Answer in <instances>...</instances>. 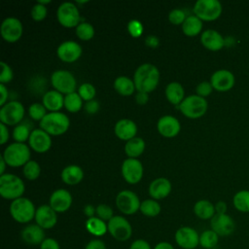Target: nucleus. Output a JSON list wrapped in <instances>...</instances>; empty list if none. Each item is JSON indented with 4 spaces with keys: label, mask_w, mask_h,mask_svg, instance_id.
<instances>
[{
    "label": "nucleus",
    "mask_w": 249,
    "mask_h": 249,
    "mask_svg": "<svg viewBox=\"0 0 249 249\" xmlns=\"http://www.w3.org/2000/svg\"><path fill=\"white\" fill-rule=\"evenodd\" d=\"M160 81L159 69L151 63H143L134 72L133 82L137 91L149 93L153 91Z\"/></svg>",
    "instance_id": "obj_1"
},
{
    "label": "nucleus",
    "mask_w": 249,
    "mask_h": 249,
    "mask_svg": "<svg viewBox=\"0 0 249 249\" xmlns=\"http://www.w3.org/2000/svg\"><path fill=\"white\" fill-rule=\"evenodd\" d=\"M25 191L23 181L17 175L4 173L0 175V195L12 201L22 196Z\"/></svg>",
    "instance_id": "obj_2"
},
{
    "label": "nucleus",
    "mask_w": 249,
    "mask_h": 249,
    "mask_svg": "<svg viewBox=\"0 0 249 249\" xmlns=\"http://www.w3.org/2000/svg\"><path fill=\"white\" fill-rule=\"evenodd\" d=\"M69 125V118L61 112H50L40 122V128L50 135L63 134L67 131Z\"/></svg>",
    "instance_id": "obj_3"
},
{
    "label": "nucleus",
    "mask_w": 249,
    "mask_h": 249,
    "mask_svg": "<svg viewBox=\"0 0 249 249\" xmlns=\"http://www.w3.org/2000/svg\"><path fill=\"white\" fill-rule=\"evenodd\" d=\"M2 156L9 166H24L30 160V149L24 143L14 142L4 150Z\"/></svg>",
    "instance_id": "obj_4"
},
{
    "label": "nucleus",
    "mask_w": 249,
    "mask_h": 249,
    "mask_svg": "<svg viewBox=\"0 0 249 249\" xmlns=\"http://www.w3.org/2000/svg\"><path fill=\"white\" fill-rule=\"evenodd\" d=\"M36 208L33 202L27 197H19L10 204V214L12 218L20 224H27L35 218Z\"/></svg>",
    "instance_id": "obj_5"
},
{
    "label": "nucleus",
    "mask_w": 249,
    "mask_h": 249,
    "mask_svg": "<svg viewBox=\"0 0 249 249\" xmlns=\"http://www.w3.org/2000/svg\"><path fill=\"white\" fill-rule=\"evenodd\" d=\"M184 116L189 119H198L207 111V101L197 94H192L184 98L178 106Z\"/></svg>",
    "instance_id": "obj_6"
},
{
    "label": "nucleus",
    "mask_w": 249,
    "mask_h": 249,
    "mask_svg": "<svg viewBox=\"0 0 249 249\" xmlns=\"http://www.w3.org/2000/svg\"><path fill=\"white\" fill-rule=\"evenodd\" d=\"M222 4L218 0H197L194 6V13L201 20L217 19L222 14Z\"/></svg>",
    "instance_id": "obj_7"
},
{
    "label": "nucleus",
    "mask_w": 249,
    "mask_h": 249,
    "mask_svg": "<svg viewBox=\"0 0 249 249\" xmlns=\"http://www.w3.org/2000/svg\"><path fill=\"white\" fill-rule=\"evenodd\" d=\"M51 83L53 89L60 93L69 94L75 92L77 88V82L74 75L67 70H55L52 73Z\"/></svg>",
    "instance_id": "obj_8"
},
{
    "label": "nucleus",
    "mask_w": 249,
    "mask_h": 249,
    "mask_svg": "<svg viewBox=\"0 0 249 249\" xmlns=\"http://www.w3.org/2000/svg\"><path fill=\"white\" fill-rule=\"evenodd\" d=\"M107 226L108 232L118 241H126L132 235V227L123 216H114L109 222H107Z\"/></svg>",
    "instance_id": "obj_9"
},
{
    "label": "nucleus",
    "mask_w": 249,
    "mask_h": 249,
    "mask_svg": "<svg viewBox=\"0 0 249 249\" xmlns=\"http://www.w3.org/2000/svg\"><path fill=\"white\" fill-rule=\"evenodd\" d=\"M24 116V107L19 101H9L0 109V121L4 124H18Z\"/></svg>",
    "instance_id": "obj_10"
},
{
    "label": "nucleus",
    "mask_w": 249,
    "mask_h": 249,
    "mask_svg": "<svg viewBox=\"0 0 249 249\" xmlns=\"http://www.w3.org/2000/svg\"><path fill=\"white\" fill-rule=\"evenodd\" d=\"M58 22L64 27H77L80 23V12L72 2L61 3L56 12Z\"/></svg>",
    "instance_id": "obj_11"
},
{
    "label": "nucleus",
    "mask_w": 249,
    "mask_h": 249,
    "mask_svg": "<svg viewBox=\"0 0 249 249\" xmlns=\"http://www.w3.org/2000/svg\"><path fill=\"white\" fill-rule=\"evenodd\" d=\"M140 200L138 196L129 190L121 191L116 196L117 208L125 215H132L140 209Z\"/></svg>",
    "instance_id": "obj_12"
},
{
    "label": "nucleus",
    "mask_w": 249,
    "mask_h": 249,
    "mask_svg": "<svg viewBox=\"0 0 249 249\" xmlns=\"http://www.w3.org/2000/svg\"><path fill=\"white\" fill-rule=\"evenodd\" d=\"M175 242L183 249H195L199 245V234L191 227H181L175 231Z\"/></svg>",
    "instance_id": "obj_13"
},
{
    "label": "nucleus",
    "mask_w": 249,
    "mask_h": 249,
    "mask_svg": "<svg viewBox=\"0 0 249 249\" xmlns=\"http://www.w3.org/2000/svg\"><path fill=\"white\" fill-rule=\"evenodd\" d=\"M23 27L20 20L17 18H6L0 26V33L3 39L7 42H17L22 35Z\"/></svg>",
    "instance_id": "obj_14"
},
{
    "label": "nucleus",
    "mask_w": 249,
    "mask_h": 249,
    "mask_svg": "<svg viewBox=\"0 0 249 249\" xmlns=\"http://www.w3.org/2000/svg\"><path fill=\"white\" fill-rule=\"evenodd\" d=\"M122 175L129 184L138 183L143 176V165L137 159L128 158L123 161Z\"/></svg>",
    "instance_id": "obj_15"
},
{
    "label": "nucleus",
    "mask_w": 249,
    "mask_h": 249,
    "mask_svg": "<svg viewBox=\"0 0 249 249\" xmlns=\"http://www.w3.org/2000/svg\"><path fill=\"white\" fill-rule=\"evenodd\" d=\"M210 227L219 236H228L234 231L235 223L228 214H215L210 220Z\"/></svg>",
    "instance_id": "obj_16"
},
{
    "label": "nucleus",
    "mask_w": 249,
    "mask_h": 249,
    "mask_svg": "<svg viewBox=\"0 0 249 249\" xmlns=\"http://www.w3.org/2000/svg\"><path fill=\"white\" fill-rule=\"evenodd\" d=\"M35 222L44 230H50L56 225V212L50 206V204H43L36 208Z\"/></svg>",
    "instance_id": "obj_17"
},
{
    "label": "nucleus",
    "mask_w": 249,
    "mask_h": 249,
    "mask_svg": "<svg viewBox=\"0 0 249 249\" xmlns=\"http://www.w3.org/2000/svg\"><path fill=\"white\" fill-rule=\"evenodd\" d=\"M28 143L30 148L35 152L45 153L52 146V138L51 135L42 128H35L30 133Z\"/></svg>",
    "instance_id": "obj_18"
},
{
    "label": "nucleus",
    "mask_w": 249,
    "mask_h": 249,
    "mask_svg": "<svg viewBox=\"0 0 249 249\" xmlns=\"http://www.w3.org/2000/svg\"><path fill=\"white\" fill-rule=\"evenodd\" d=\"M82 47L75 41H64L56 50L57 56L64 62H74L82 55Z\"/></svg>",
    "instance_id": "obj_19"
},
{
    "label": "nucleus",
    "mask_w": 249,
    "mask_h": 249,
    "mask_svg": "<svg viewBox=\"0 0 249 249\" xmlns=\"http://www.w3.org/2000/svg\"><path fill=\"white\" fill-rule=\"evenodd\" d=\"M234 82L233 74L227 69H219L215 71L210 78V83L213 89L218 91H227L231 89L233 87Z\"/></svg>",
    "instance_id": "obj_20"
},
{
    "label": "nucleus",
    "mask_w": 249,
    "mask_h": 249,
    "mask_svg": "<svg viewBox=\"0 0 249 249\" xmlns=\"http://www.w3.org/2000/svg\"><path fill=\"white\" fill-rule=\"evenodd\" d=\"M72 204V196L65 189L55 190L50 196V206L56 212L67 211Z\"/></svg>",
    "instance_id": "obj_21"
},
{
    "label": "nucleus",
    "mask_w": 249,
    "mask_h": 249,
    "mask_svg": "<svg viewBox=\"0 0 249 249\" xmlns=\"http://www.w3.org/2000/svg\"><path fill=\"white\" fill-rule=\"evenodd\" d=\"M20 237L27 245H41L46 238L45 230L37 224H29L21 230Z\"/></svg>",
    "instance_id": "obj_22"
},
{
    "label": "nucleus",
    "mask_w": 249,
    "mask_h": 249,
    "mask_svg": "<svg viewBox=\"0 0 249 249\" xmlns=\"http://www.w3.org/2000/svg\"><path fill=\"white\" fill-rule=\"evenodd\" d=\"M157 127L160 134L168 138L176 136L181 129L179 121L171 115H165L160 117L158 121Z\"/></svg>",
    "instance_id": "obj_23"
},
{
    "label": "nucleus",
    "mask_w": 249,
    "mask_h": 249,
    "mask_svg": "<svg viewBox=\"0 0 249 249\" xmlns=\"http://www.w3.org/2000/svg\"><path fill=\"white\" fill-rule=\"evenodd\" d=\"M200 42L207 50L219 51L225 46V39L223 36L214 29H206L201 33Z\"/></svg>",
    "instance_id": "obj_24"
},
{
    "label": "nucleus",
    "mask_w": 249,
    "mask_h": 249,
    "mask_svg": "<svg viewBox=\"0 0 249 249\" xmlns=\"http://www.w3.org/2000/svg\"><path fill=\"white\" fill-rule=\"evenodd\" d=\"M171 183L164 177H160L151 182L149 186V195L153 199H162L171 192Z\"/></svg>",
    "instance_id": "obj_25"
},
{
    "label": "nucleus",
    "mask_w": 249,
    "mask_h": 249,
    "mask_svg": "<svg viewBox=\"0 0 249 249\" xmlns=\"http://www.w3.org/2000/svg\"><path fill=\"white\" fill-rule=\"evenodd\" d=\"M114 132L118 138L128 141L135 137L137 133V125L129 119H122L116 123Z\"/></svg>",
    "instance_id": "obj_26"
},
{
    "label": "nucleus",
    "mask_w": 249,
    "mask_h": 249,
    "mask_svg": "<svg viewBox=\"0 0 249 249\" xmlns=\"http://www.w3.org/2000/svg\"><path fill=\"white\" fill-rule=\"evenodd\" d=\"M42 101L46 109L51 112H59L62 106H64V97L62 93L55 89L44 93Z\"/></svg>",
    "instance_id": "obj_27"
},
{
    "label": "nucleus",
    "mask_w": 249,
    "mask_h": 249,
    "mask_svg": "<svg viewBox=\"0 0 249 249\" xmlns=\"http://www.w3.org/2000/svg\"><path fill=\"white\" fill-rule=\"evenodd\" d=\"M60 176H61V180L65 184L76 185L83 180L84 171L80 166L76 164H70L62 169Z\"/></svg>",
    "instance_id": "obj_28"
},
{
    "label": "nucleus",
    "mask_w": 249,
    "mask_h": 249,
    "mask_svg": "<svg viewBox=\"0 0 249 249\" xmlns=\"http://www.w3.org/2000/svg\"><path fill=\"white\" fill-rule=\"evenodd\" d=\"M194 213L201 220H211L216 214L215 205L207 199L197 200L194 205Z\"/></svg>",
    "instance_id": "obj_29"
},
{
    "label": "nucleus",
    "mask_w": 249,
    "mask_h": 249,
    "mask_svg": "<svg viewBox=\"0 0 249 249\" xmlns=\"http://www.w3.org/2000/svg\"><path fill=\"white\" fill-rule=\"evenodd\" d=\"M184 89L178 82H171L165 88V96L167 100L176 106H179L180 103L184 100Z\"/></svg>",
    "instance_id": "obj_30"
},
{
    "label": "nucleus",
    "mask_w": 249,
    "mask_h": 249,
    "mask_svg": "<svg viewBox=\"0 0 249 249\" xmlns=\"http://www.w3.org/2000/svg\"><path fill=\"white\" fill-rule=\"evenodd\" d=\"M86 229L87 231L92 234L93 236L100 237L104 235L108 231V226L107 223L98 217L94 216L91 218H88L86 221Z\"/></svg>",
    "instance_id": "obj_31"
},
{
    "label": "nucleus",
    "mask_w": 249,
    "mask_h": 249,
    "mask_svg": "<svg viewBox=\"0 0 249 249\" xmlns=\"http://www.w3.org/2000/svg\"><path fill=\"white\" fill-rule=\"evenodd\" d=\"M114 89L118 93L124 96L131 95L134 89H136L134 82L126 76L117 77L114 81Z\"/></svg>",
    "instance_id": "obj_32"
},
{
    "label": "nucleus",
    "mask_w": 249,
    "mask_h": 249,
    "mask_svg": "<svg viewBox=\"0 0 249 249\" xmlns=\"http://www.w3.org/2000/svg\"><path fill=\"white\" fill-rule=\"evenodd\" d=\"M145 149V142L141 137H134L126 141L124 145V152L128 158H138Z\"/></svg>",
    "instance_id": "obj_33"
},
{
    "label": "nucleus",
    "mask_w": 249,
    "mask_h": 249,
    "mask_svg": "<svg viewBox=\"0 0 249 249\" xmlns=\"http://www.w3.org/2000/svg\"><path fill=\"white\" fill-rule=\"evenodd\" d=\"M202 29V20L196 16H189L182 24V30L187 36H196Z\"/></svg>",
    "instance_id": "obj_34"
},
{
    "label": "nucleus",
    "mask_w": 249,
    "mask_h": 249,
    "mask_svg": "<svg viewBox=\"0 0 249 249\" xmlns=\"http://www.w3.org/2000/svg\"><path fill=\"white\" fill-rule=\"evenodd\" d=\"M233 206L239 212H249V191L241 190L237 192L232 198Z\"/></svg>",
    "instance_id": "obj_35"
},
{
    "label": "nucleus",
    "mask_w": 249,
    "mask_h": 249,
    "mask_svg": "<svg viewBox=\"0 0 249 249\" xmlns=\"http://www.w3.org/2000/svg\"><path fill=\"white\" fill-rule=\"evenodd\" d=\"M219 242V235L212 230H206L199 234V245L204 249H212Z\"/></svg>",
    "instance_id": "obj_36"
},
{
    "label": "nucleus",
    "mask_w": 249,
    "mask_h": 249,
    "mask_svg": "<svg viewBox=\"0 0 249 249\" xmlns=\"http://www.w3.org/2000/svg\"><path fill=\"white\" fill-rule=\"evenodd\" d=\"M83 106V99L78 92H71L64 96V107L71 113H76L81 110Z\"/></svg>",
    "instance_id": "obj_37"
},
{
    "label": "nucleus",
    "mask_w": 249,
    "mask_h": 249,
    "mask_svg": "<svg viewBox=\"0 0 249 249\" xmlns=\"http://www.w3.org/2000/svg\"><path fill=\"white\" fill-rule=\"evenodd\" d=\"M139 210L147 217H156L160 214L161 208L156 199H145L141 202Z\"/></svg>",
    "instance_id": "obj_38"
},
{
    "label": "nucleus",
    "mask_w": 249,
    "mask_h": 249,
    "mask_svg": "<svg viewBox=\"0 0 249 249\" xmlns=\"http://www.w3.org/2000/svg\"><path fill=\"white\" fill-rule=\"evenodd\" d=\"M76 35L79 39L83 41H89L94 36V28L89 22H80L79 25L76 27Z\"/></svg>",
    "instance_id": "obj_39"
},
{
    "label": "nucleus",
    "mask_w": 249,
    "mask_h": 249,
    "mask_svg": "<svg viewBox=\"0 0 249 249\" xmlns=\"http://www.w3.org/2000/svg\"><path fill=\"white\" fill-rule=\"evenodd\" d=\"M22 173L24 175V177L28 180H36L40 173H41V167L39 165V163L36 160H30L24 166H23V170Z\"/></svg>",
    "instance_id": "obj_40"
},
{
    "label": "nucleus",
    "mask_w": 249,
    "mask_h": 249,
    "mask_svg": "<svg viewBox=\"0 0 249 249\" xmlns=\"http://www.w3.org/2000/svg\"><path fill=\"white\" fill-rule=\"evenodd\" d=\"M30 133L29 126L24 124H19L16 125L13 130V138L16 140V142L24 143V141L29 139Z\"/></svg>",
    "instance_id": "obj_41"
},
{
    "label": "nucleus",
    "mask_w": 249,
    "mask_h": 249,
    "mask_svg": "<svg viewBox=\"0 0 249 249\" xmlns=\"http://www.w3.org/2000/svg\"><path fill=\"white\" fill-rule=\"evenodd\" d=\"M28 114L31 119L35 121H42V119L48 114L46 107L41 103H33L28 108Z\"/></svg>",
    "instance_id": "obj_42"
},
{
    "label": "nucleus",
    "mask_w": 249,
    "mask_h": 249,
    "mask_svg": "<svg viewBox=\"0 0 249 249\" xmlns=\"http://www.w3.org/2000/svg\"><path fill=\"white\" fill-rule=\"evenodd\" d=\"M78 93L83 100L89 101L95 96V88L90 83H84L78 88Z\"/></svg>",
    "instance_id": "obj_43"
},
{
    "label": "nucleus",
    "mask_w": 249,
    "mask_h": 249,
    "mask_svg": "<svg viewBox=\"0 0 249 249\" xmlns=\"http://www.w3.org/2000/svg\"><path fill=\"white\" fill-rule=\"evenodd\" d=\"M96 217H98L99 219L105 222H109L114 217L113 209L107 204H104V203L98 204L96 206Z\"/></svg>",
    "instance_id": "obj_44"
},
{
    "label": "nucleus",
    "mask_w": 249,
    "mask_h": 249,
    "mask_svg": "<svg viewBox=\"0 0 249 249\" xmlns=\"http://www.w3.org/2000/svg\"><path fill=\"white\" fill-rule=\"evenodd\" d=\"M47 7L45 5H42L40 3H36L32 9H31V18L36 20V21H40L43 20L46 17H47Z\"/></svg>",
    "instance_id": "obj_45"
},
{
    "label": "nucleus",
    "mask_w": 249,
    "mask_h": 249,
    "mask_svg": "<svg viewBox=\"0 0 249 249\" xmlns=\"http://www.w3.org/2000/svg\"><path fill=\"white\" fill-rule=\"evenodd\" d=\"M186 14L181 9H173L168 14V20L175 25L183 24V22L186 19Z\"/></svg>",
    "instance_id": "obj_46"
},
{
    "label": "nucleus",
    "mask_w": 249,
    "mask_h": 249,
    "mask_svg": "<svg viewBox=\"0 0 249 249\" xmlns=\"http://www.w3.org/2000/svg\"><path fill=\"white\" fill-rule=\"evenodd\" d=\"M127 30H128V33L132 37L138 38L141 36V34L143 32V25L139 20L131 19V20H129V22L127 24Z\"/></svg>",
    "instance_id": "obj_47"
},
{
    "label": "nucleus",
    "mask_w": 249,
    "mask_h": 249,
    "mask_svg": "<svg viewBox=\"0 0 249 249\" xmlns=\"http://www.w3.org/2000/svg\"><path fill=\"white\" fill-rule=\"evenodd\" d=\"M1 74H0V83L5 84L9 83L13 80L14 78V72L12 68L4 61H1Z\"/></svg>",
    "instance_id": "obj_48"
},
{
    "label": "nucleus",
    "mask_w": 249,
    "mask_h": 249,
    "mask_svg": "<svg viewBox=\"0 0 249 249\" xmlns=\"http://www.w3.org/2000/svg\"><path fill=\"white\" fill-rule=\"evenodd\" d=\"M212 90H213V87H212L211 83H210V82H206V81L199 83V84L196 86V94H197L198 96L203 97V98L206 97V96H208V95L212 92Z\"/></svg>",
    "instance_id": "obj_49"
},
{
    "label": "nucleus",
    "mask_w": 249,
    "mask_h": 249,
    "mask_svg": "<svg viewBox=\"0 0 249 249\" xmlns=\"http://www.w3.org/2000/svg\"><path fill=\"white\" fill-rule=\"evenodd\" d=\"M40 249H60L59 243L57 240L52 237H46L45 240L41 243Z\"/></svg>",
    "instance_id": "obj_50"
},
{
    "label": "nucleus",
    "mask_w": 249,
    "mask_h": 249,
    "mask_svg": "<svg viewBox=\"0 0 249 249\" xmlns=\"http://www.w3.org/2000/svg\"><path fill=\"white\" fill-rule=\"evenodd\" d=\"M85 249H107V248L103 240L99 238H93L87 243V245L85 246Z\"/></svg>",
    "instance_id": "obj_51"
},
{
    "label": "nucleus",
    "mask_w": 249,
    "mask_h": 249,
    "mask_svg": "<svg viewBox=\"0 0 249 249\" xmlns=\"http://www.w3.org/2000/svg\"><path fill=\"white\" fill-rule=\"evenodd\" d=\"M129 249H152L151 245L145 239H135L129 246Z\"/></svg>",
    "instance_id": "obj_52"
},
{
    "label": "nucleus",
    "mask_w": 249,
    "mask_h": 249,
    "mask_svg": "<svg viewBox=\"0 0 249 249\" xmlns=\"http://www.w3.org/2000/svg\"><path fill=\"white\" fill-rule=\"evenodd\" d=\"M99 109V102L95 99L87 101L85 104V110L89 114H95Z\"/></svg>",
    "instance_id": "obj_53"
},
{
    "label": "nucleus",
    "mask_w": 249,
    "mask_h": 249,
    "mask_svg": "<svg viewBox=\"0 0 249 249\" xmlns=\"http://www.w3.org/2000/svg\"><path fill=\"white\" fill-rule=\"evenodd\" d=\"M145 44H146V46H148L152 49H156L160 45V40L155 35H149L145 38Z\"/></svg>",
    "instance_id": "obj_54"
},
{
    "label": "nucleus",
    "mask_w": 249,
    "mask_h": 249,
    "mask_svg": "<svg viewBox=\"0 0 249 249\" xmlns=\"http://www.w3.org/2000/svg\"><path fill=\"white\" fill-rule=\"evenodd\" d=\"M149 100V95L148 93L146 92H141V91H138L135 95V101L137 104L139 105H144L148 102Z\"/></svg>",
    "instance_id": "obj_55"
},
{
    "label": "nucleus",
    "mask_w": 249,
    "mask_h": 249,
    "mask_svg": "<svg viewBox=\"0 0 249 249\" xmlns=\"http://www.w3.org/2000/svg\"><path fill=\"white\" fill-rule=\"evenodd\" d=\"M0 128H1V140H0V144L3 145L5 144L8 139H9V130L8 127L6 126V124H0Z\"/></svg>",
    "instance_id": "obj_56"
},
{
    "label": "nucleus",
    "mask_w": 249,
    "mask_h": 249,
    "mask_svg": "<svg viewBox=\"0 0 249 249\" xmlns=\"http://www.w3.org/2000/svg\"><path fill=\"white\" fill-rule=\"evenodd\" d=\"M227 210H228V205L225 201L220 200L215 204L216 214H227Z\"/></svg>",
    "instance_id": "obj_57"
},
{
    "label": "nucleus",
    "mask_w": 249,
    "mask_h": 249,
    "mask_svg": "<svg viewBox=\"0 0 249 249\" xmlns=\"http://www.w3.org/2000/svg\"><path fill=\"white\" fill-rule=\"evenodd\" d=\"M0 92H1V99H0V105L3 106L7 103L8 99V89L5 87L4 84H0Z\"/></svg>",
    "instance_id": "obj_58"
},
{
    "label": "nucleus",
    "mask_w": 249,
    "mask_h": 249,
    "mask_svg": "<svg viewBox=\"0 0 249 249\" xmlns=\"http://www.w3.org/2000/svg\"><path fill=\"white\" fill-rule=\"evenodd\" d=\"M83 212L88 218H91L94 217V214H96V208L91 204H87L84 206Z\"/></svg>",
    "instance_id": "obj_59"
},
{
    "label": "nucleus",
    "mask_w": 249,
    "mask_h": 249,
    "mask_svg": "<svg viewBox=\"0 0 249 249\" xmlns=\"http://www.w3.org/2000/svg\"><path fill=\"white\" fill-rule=\"evenodd\" d=\"M153 249H175L173 245L167 241H160L155 245Z\"/></svg>",
    "instance_id": "obj_60"
},
{
    "label": "nucleus",
    "mask_w": 249,
    "mask_h": 249,
    "mask_svg": "<svg viewBox=\"0 0 249 249\" xmlns=\"http://www.w3.org/2000/svg\"><path fill=\"white\" fill-rule=\"evenodd\" d=\"M6 164L7 162L5 161L3 156L0 157V165H1V169H0V175H3L4 172H5V167H6Z\"/></svg>",
    "instance_id": "obj_61"
},
{
    "label": "nucleus",
    "mask_w": 249,
    "mask_h": 249,
    "mask_svg": "<svg viewBox=\"0 0 249 249\" xmlns=\"http://www.w3.org/2000/svg\"><path fill=\"white\" fill-rule=\"evenodd\" d=\"M38 3H40V4H42V5H45V4H49V3H51V0H45V1H42V0H38Z\"/></svg>",
    "instance_id": "obj_62"
}]
</instances>
